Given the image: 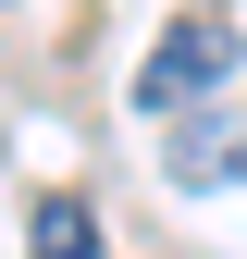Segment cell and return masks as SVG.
Returning <instances> with one entry per match:
<instances>
[{
    "instance_id": "cell-2",
    "label": "cell",
    "mask_w": 247,
    "mask_h": 259,
    "mask_svg": "<svg viewBox=\"0 0 247 259\" xmlns=\"http://www.w3.org/2000/svg\"><path fill=\"white\" fill-rule=\"evenodd\" d=\"M25 247H37V259H99V222H87V198H37V210H25Z\"/></svg>"
},
{
    "instance_id": "cell-1",
    "label": "cell",
    "mask_w": 247,
    "mask_h": 259,
    "mask_svg": "<svg viewBox=\"0 0 247 259\" xmlns=\"http://www.w3.org/2000/svg\"><path fill=\"white\" fill-rule=\"evenodd\" d=\"M223 74H235V25H210V13H185L161 50L136 62V111L148 123H173V111H198V99H223Z\"/></svg>"
}]
</instances>
